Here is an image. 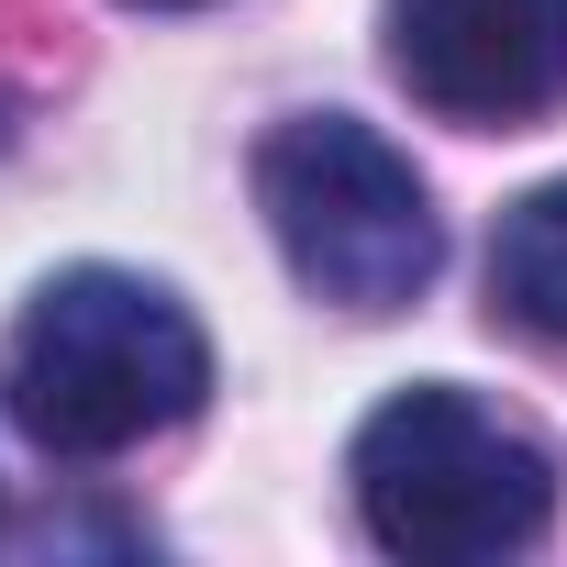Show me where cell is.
Masks as SVG:
<instances>
[{"instance_id": "3", "label": "cell", "mask_w": 567, "mask_h": 567, "mask_svg": "<svg viewBox=\"0 0 567 567\" xmlns=\"http://www.w3.org/2000/svg\"><path fill=\"white\" fill-rule=\"evenodd\" d=\"M256 212L290 256V278L334 312H401L434 290L445 267V223L412 178V156L390 134H368L357 112H290L256 145Z\"/></svg>"}, {"instance_id": "5", "label": "cell", "mask_w": 567, "mask_h": 567, "mask_svg": "<svg viewBox=\"0 0 567 567\" xmlns=\"http://www.w3.org/2000/svg\"><path fill=\"white\" fill-rule=\"evenodd\" d=\"M489 312L534 346H567V178L523 189L489 234Z\"/></svg>"}, {"instance_id": "4", "label": "cell", "mask_w": 567, "mask_h": 567, "mask_svg": "<svg viewBox=\"0 0 567 567\" xmlns=\"http://www.w3.org/2000/svg\"><path fill=\"white\" fill-rule=\"evenodd\" d=\"M390 79L467 134L567 112V0H390Z\"/></svg>"}, {"instance_id": "1", "label": "cell", "mask_w": 567, "mask_h": 567, "mask_svg": "<svg viewBox=\"0 0 567 567\" xmlns=\"http://www.w3.org/2000/svg\"><path fill=\"white\" fill-rule=\"evenodd\" d=\"M212 401V334L134 267H56L0 346V412L56 467L134 456Z\"/></svg>"}, {"instance_id": "2", "label": "cell", "mask_w": 567, "mask_h": 567, "mask_svg": "<svg viewBox=\"0 0 567 567\" xmlns=\"http://www.w3.org/2000/svg\"><path fill=\"white\" fill-rule=\"evenodd\" d=\"M346 478H357V523L412 567H501V556L545 545V523H556L545 445L445 379L390 390L357 423Z\"/></svg>"}, {"instance_id": "6", "label": "cell", "mask_w": 567, "mask_h": 567, "mask_svg": "<svg viewBox=\"0 0 567 567\" xmlns=\"http://www.w3.org/2000/svg\"><path fill=\"white\" fill-rule=\"evenodd\" d=\"M123 12H200V0H123Z\"/></svg>"}]
</instances>
